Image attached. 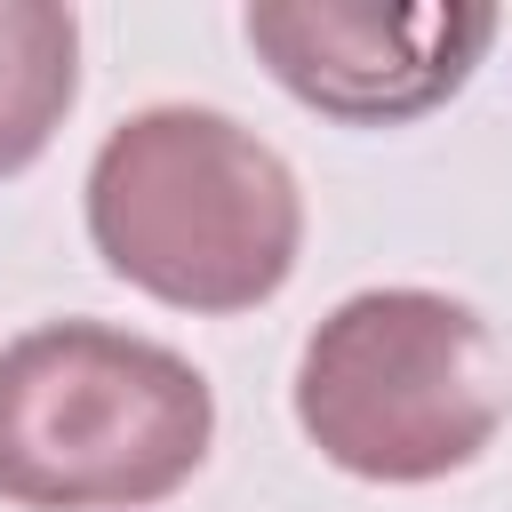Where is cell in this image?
Returning <instances> with one entry per match:
<instances>
[{
    "label": "cell",
    "instance_id": "obj_1",
    "mask_svg": "<svg viewBox=\"0 0 512 512\" xmlns=\"http://www.w3.org/2000/svg\"><path fill=\"white\" fill-rule=\"evenodd\" d=\"M88 240L128 288L176 312H248L296 272L304 192L232 112L152 104L88 160Z\"/></svg>",
    "mask_w": 512,
    "mask_h": 512
},
{
    "label": "cell",
    "instance_id": "obj_2",
    "mask_svg": "<svg viewBox=\"0 0 512 512\" xmlns=\"http://www.w3.org/2000/svg\"><path fill=\"white\" fill-rule=\"evenodd\" d=\"M216 440L208 376L128 328L48 320L0 344V496L24 512H144Z\"/></svg>",
    "mask_w": 512,
    "mask_h": 512
},
{
    "label": "cell",
    "instance_id": "obj_3",
    "mask_svg": "<svg viewBox=\"0 0 512 512\" xmlns=\"http://www.w3.org/2000/svg\"><path fill=\"white\" fill-rule=\"evenodd\" d=\"M512 368L488 320L440 288H360L344 296L296 360L304 440L384 488L464 472L504 424Z\"/></svg>",
    "mask_w": 512,
    "mask_h": 512
},
{
    "label": "cell",
    "instance_id": "obj_4",
    "mask_svg": "<svg viewBox=\"0 0 512 512\" xmlns=\"http://www.w3.org/2000/svg\"><path fill=\"white\" fill-rule=\"evenodd\" d=\"M496 40V8H344V0H264L248 8V48L272 80L352 128H392L448 104L480 48Z\"/></svg>",
    "mask_w": 512,
    "mask_h": 512
},
{
    "label": "cell",
    "instance_id": "obj_5",
    "mask_svg": "<svg viewBox=\"0 0 512 512\" xmlns=\"http://www.w3.org/2000/svg\"><path fill=\"white\" fill-rule=\"evenodd\" d=\"M80 96V24L56 0H0V176L32 168Z\"/></svg>",
    "mask_w": 512,
    "mask_h": 512
}]
</instances>
